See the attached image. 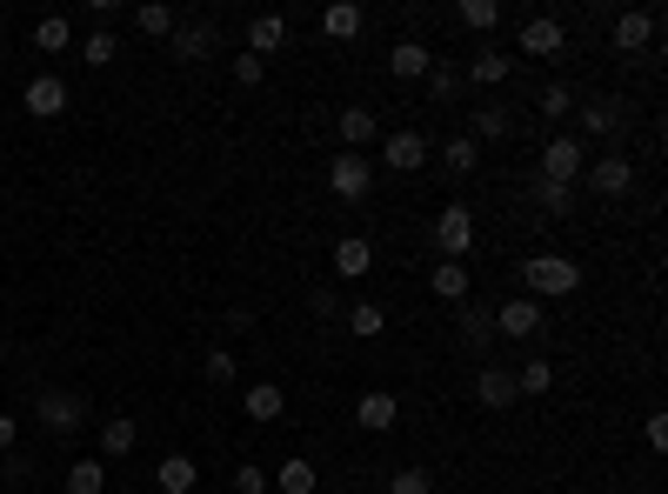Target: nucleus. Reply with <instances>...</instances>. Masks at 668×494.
Segmentation results:
<instances>
[{
	"mask_svg": "<svg viewBox=\"0 0 668 494\" xmlns=\"http://www.w3.org/2000/svg\"><path fill=\"white\" fill-rule=\"evenodd\" d=\"M461 27H475V34H488V27H501V8L494 0H461V14H455Z\"/></svg>",
	"mask_w": 668,
	"mask_h": 494,
	"instance_id": "e433bc0d",
	"label": "nucleus"
},
{
	"mask_svg": "<svg viewBox=\"0 0 668 494\" xmlns=\"http://www.w3.org/2000/svg\"><path fill=\"white\" fill-rule=\"evenodd\" d=\"M327 188H334V201H368L375 194V160L342 147V154L327 160Z\"/></svg>",
	"mask_w": 668,
	"mask_h": 494,
	"instance_id": "7ed1b4c3",
	"label": "nucleus"
},
{
	"mask_svg": "<svg viewBox=\"0 0 668 494\" xmlns=\"http://www.w3.org/2000/svg\"><path fill=\"white\" fill-rule=\"evenodd\" d=\"M60 487H67V494H108V461H94V454H88V461H74Z\"/></svg>",
	"mask_w": 668,
	"mask_h": 494,
	"instance_id": "a878e982",
	"label": "nucleus"
},
{
	"mask_svg": "<svg viewBox=\"0 0 668 494\" xmlns=\"http://www.w3.org/2000/svg\"><path fill=\"white\" fill-rule=\"evenodd\" d=\"M388 494H435V481H428L422 468H401V474L388 481Z\"/></svg>",
	"mask_w": 668,
	"mask_h": 494,
	"instance_id": "79ce46f5",
	"label": "nucleus"
},
{
	"mask_svg": "<svg viewBox=\"0 0 668 494\" xmlns=\"http://www.w3.org/2000/svg\"><path fill=\"white\" fill-rule=\"evenodd\" d=\"M442 168H448V175H475V168H481V147H475L468 134H448V141H442Z\"/></svg>",
	"mask_w": 668,
	"mask_h": 494,
	"instance_id": "cd10ccee",
	"label": "nucleus"
},
{
	"mask_svg": "<svg viewBox=\"0 0 668 494\" xmlns=\"http://www.w3.org/2000/svg\"><path fill=\"white\" fill-rule=\"evenodd\" d=\"M21 108H27L34 121L67 114V80H60V74H34V80H27V94H21Z\"/></svg>",
	"mask_w": 668,
	"mask_h": 494,
	"instance_id": "9b49d317",
	"label": "nucleus"
},
{
	"mask_svg": "<svg viewBox=\"0 0 668 494\" xmlns=\"http://www.w3.org/2000/svg\"><path fill=\"white\" fill-rule=\"evenodd\" d=\"M275 487H281V494H314V487H321V474H314V461H308V454H294V461H281Z\"/></svg>",
	"mask_w": 668,
	"mask_h": 494,
	"instance_id": "c756f323",
	"label": "nucleus"
},
{
	"mask_svg": "<svg viewBox=\"0 0 668 494\" xmlns=\"http://www.w3.org/2000/svg\"><path fill=\"white\" fill-rule=\"evenodd\" d=\"M609 41H615V54H642V47L655 41V14H648V8H628V14H615Z\"/></svg>",
	"mask_w": 668,
	"mask_h": 494,
	"instance_id": "dca6fc26",
	"label": "nucleus"
},
{
	"mask_svg": "<svg viewBox=\"0 0 668 494\" xmlns=\"http://www.w3.org/2000/svg\"><path fill=\"white\" fill-rule=\"evenodd\" d=\"M342 321H348V335H361V341H381L388 335V307H375V301H355Z\"/></svg>",
	"mask_w": 668,
	"mask_h": 494,
	"instance_id": "393cba45",
	"label": "nucleus"
},
{
	"mask_svg": "<svg viewBox=\"0 0 668 494\" xmlns=\"http://www.w3.org/2000/svg\"><path fill=\"white\" fill-rule=\"evenodd\" d=\"M167 47H175V60H208V47H214V27L175 21V34H167Z\"/></svg>",
	"mask_w": 668,
	"mask_h": 494,
	"instance_id": "b1692460",
	"label": "nucleus"
},
{
	"mask_svg": "<svg viewBox=\"0 0 668 494\" xmlns=\"http://www.w3.org/2000/svg\"><path fill=\"white\" fill-rule=\"evenodd\" d=\"M515 54H528V60H561L568 54V27L555 21V14H535V21H522V47Z\"/></svg>",
	"mask_w": 668,
	"mask_h": 494,
	"instance_id": "6e6552de",
	"label": "nucleus"
},
{
	"mask_svg": "<svg viewBox=\"0 0 668 494\" xmlns=\"http://www.w3.org/2000/svg\"><path fill=\"white\" fill-rule=\"evenodd\" d=\"M528 194H535V207H542L548 221H568V214H575V188H555V181H535Z\"/></svg>",
	"mask_w": 668,
	"mask_h": 494,
	"instance_id": "473e14b6",
	"label": "nucleus"
},
{
	"mask_svg": "<svg viewBox=\"0 0 668 494\" xmlns=\"http://www.w3.org/2000/svg\"><path fill=\"white\" fill-rule=\"evenodd\" d=\"M509 134H515V114L509 108H475V134H468L475 147L481 141H509Z\"/></svg>",
	"mask_w": 668,
	"mask_h": 494,
	"instance_id": "7c9ffc66",
	"label": "nucleus"
},
{
	"mask_svg": "<svg viewBox=\"0 0 668 494\" xmlns=\"http://www.w3.org/2000/svg\"><path fill=\"white\" fill-rule=\"evenodd\" d=\"M201 374H208V388H234V381H241V368H234V355H227V348H214V355L201 361Z\"/></svg>",
	"mask_w": 668,
	"mask_h": 494,
	"instance_id": "58836bf2",
	"label": "nucleus"
},
{
	"mask_svg": "<svg viewBox=\"0 0 668 494\" xmlns=\"http://www.w3.org/2000/svg\"><path fill=\"white\" fill-rule=\"evenodd\" d=\"M461 88H468V80H461V67H455V60H435V67H428V94H435V108H448Z\"/></svg>",
	"mask_w": 668,
	"mask_h": 494,
	"instance_id": "2f4dec72",
	"label": "nucleus"
},
{
	"mask_svg": "<svg viewBox=\"0 0 668 494\" xmlns=\"http://www.w3.org/2000/svg\"><path fill=\"white\" fill-rule=\"evenodd\" d=\"M268 487H275V474H268L261 461H241V468H234V494H268Z\"/></svg>",
	"mask_w": 668,
	"mask_h": 494,
	"instance_id": "ea45409f",
	"label": "nucleus"
},
{
	"mask_svg": "<svg viewBox=\"0 0 668 494\" xmlns=\"http://www.w3.org/2000/svg\"><path fill=\"white\" fill-rule=\"evenodd\" d=\"M355 422H361V428H368V435H388V428H394V422H401V401H394V394H388V388H368V394H361V401H355Z\"/></svg>",
	"mask_w": 668,
	"mask_h": 494,
	"instance_id": "2eb2a0df",
	"label": "nucleus"
},
{
	"mask_svg": "<svg viewBox=\"0 0 668 494\" xmlns=\"http://www.w3.org/2000/svg\"><path fill=\"white\" fill-rule=\"evenodd\" d=\"M261 74H268V60H255V54H234V80H241V88H261Z\"/></svg>",
	"mask_w": 668,
	"mask_h": 494,
	"instance_id": "37998d69",
	"label": "nucleus"
},
{
	"mask_svg": "<svg viewBox=\"0 0 668 494\" xmlns=\"http://www.w3.org/2000/svg\"><path fill=\"white\" fill-rule=\"evenodd\" d=\"M455 321H461L468 355H481V348L494 341V307H488V301H461V314H455Z\"/></svg>",
	"mask_w": 668,
	"mask_h": 494,
	"instance_id": "aec40b11",
	"label": "nucleus"
},
{
	"mask_svg": "<svg viewBox=\"0 0 668 494\" xmlns=\"http://www.w3.org/2000/svg\"><path fill=\"white\" fill-rule=\"evenodd\" d=\"M281 41H288V21L281 14H255V21H247V54H255V60H268Z\"/></svg>",
	"mask_w": 668,
	"mask_h": 494,
	"instance_id": "4be33fe9",
	"label": "nucleus"
},
{
	"mask_svg": "<svg viewBox=\"0 0 668 494\" xmlns=\"http://www.w3.org/2000/svg\"><path fill=\"white\" fill-rule=\"evenodd\" d=\"M334 274H342V281L375 274V247H368L361 234H342V240H334Z\"/></svg>",
	"mask_w": 668,
	"mask_h": 494,
	"instance_id": "f3484780",
	"label": "nucleus"
},
{
	"mask_svg": "<svg viewBox=\"0 0 668 494\" xmlns=\"http://www.w3.org/2000/svg\"><path fill=\"white\" fill-rule=\"evenodd\" d=\"M428 288H435L442 301H468V261H442V268L428 274Z\"/></svg>",
	"mask_w": 668,
	"mask_h": 494,
	"instance_id": "72a5a7b5",
	"label": "nucleus"
},
{
	"mask_svg": "<svg viewBox=\"0 0 668 494\" xmlns=\"http://www.w3.org/2000/svg\"><path fill=\"white\" fill-rule=\"evenodd\" d=\"M542 327H548V314H542V301H528V294H515V301L494 307V335H509V341H535Z\"/></svg>",
	"mask_w": 668,
	"mask_h": 494,
	"instance_id": "423d86ee",
	"label": "nucleus"
},
{
	"mask_svg": "<svg viewBox=\"0 0 668 494\" xmlns=\"http://www.w3.org/2000/svg\"><path fill=\"white\" fill-rule=\"evenodd\" d=\"M308 307H314L321 321H342V301H334V288H308Z\"/></svg>",
	"mask_w": 668,
	"mask_h": 494,
	"instance_id": "c03bdc74",
	"label": "nucleus"
},
{
	"mask_svg": "<svg viewBox=\"0 0 668 494\" xmlns=\"http://www.w3.org/2000/svg\"><path fill=\"white\" fill-rule=\"evenodd\" d=\"M428 154H435L428 134H414V127H394V134L381 141V160H388L394 175H422V168H428Z\"/></svg>",
	"mask_w": 668,
	"mask_h": 494,
	"instance_id": "0eeeda50",
	"label": "nucleus"
},
{
	"mask_svg": "<svg viewBox=\"0 0 668 494\" xmlns=\"http://www.w3.org/2000/svg\"><path fill=\"white\" fill-rule=\"evenodd\" d=\"M67 41H74V27H67V21H60V14H47V21H41V27H34V47H41V54H60V47H67Z\"/></svg>",
	"mask_w": 668,
	"mask_h": 494,
	"instance_id": "4c0bfd02",
	"label": "nucleus"
},
{
	"mask_svg": "<svg viewBox=\"0 0 668 494\" xmlns=\"http://www.w3.org/2000/svg\"><path fill=\"white\" fill-rule=\"evenodd\" d=\"M241 407H247V422H281L288 394H281L275 381H247V388H241Z\"/></svg>",
	"mask_w": 668,
	"mask_h": 494,
	"instance_id": "6ab92c4d",
	"label": "nucleus"
},
{
	"mask_svg": "<svg viewBox=\"0 0 668 494\" xmlns=\"http://www.w3.org/2000/svg\"><path fill=\"white\" fill-rule=\"evenodd\" d=\"M194 481H201V468H194L188 454H167V461L154 468V487H160V494H194Z\"/></svg>",
	"mask_w": 668,
	"mask_h": 494,
	"instance_id": "412c9836",
	"label": "nucleus"
},
{
	"mask_svg": "<svg viewBox=\"0 0 668 494\" xmlns=\"http://www.w3.org/2000/svg\"><path fill=\"white\" fill-rule=\"evenodd\" d=\"M642 435H648V448H668V415H661V407L642 422Z\"/></svg>",
	"mask_w": 668,
	"mask_h": 494,
	"instance_id": "a18cd8bd",
	"label": "nucleus"
},
{
	"mask_svg": "<svg viewBox=\"0 0 668 494\" xmlns=\"http://www.w3.org/2000/svg\"><path fill=\"white\" fill-rule=\"evenodd\" d=\"M589 168V147H581L575 134H555L548 147H542V175L535 181H555V188H575V175Z\"/></svg>",
	"mask_w": 668,
	"mask_h": 494,
	"instance_id": "20e7f679",
	"label": "nucleus"
},
{
	"mask_svg": "<svg viewBox=\"0 0 668 494\" xmlns=\"http://www.w3.org/2000/svg\"><path fill=\"white\" fill-rule=\"evenodd\" d=\"M342 147L348 154H368V141H381V121H375V108H342Z\"/></svg>",
	"mask_w": 668,
	"mask_h": 494,
	"instance_id": "a211bd4d",
	"label": "nucleus"
},
{
	"mask_svg": "<svg viewBox=\"0 0 668 494\" xmlns=\"http://www.w3.org/2000/svg\"><path fill=\"white\" fill-rule=\"evenodd\" d=\"M134 441H141V428H134L127 415H114V422H101V454H108V461H121V454H134Z\"/></svg>",
	"mask_w": 668,
	"mask_h": 494,
	"instance_id": "c85d7f7f",
	"label": "nucleus"
},
{
	"mask_svg": "<svg viewBox=\"0 0 668 494\" xmlns=\"http://www.w3.org/2000/svg\"><path fill=\"white\" fill-rule=\"evenodd\" d=\"M114 54H121V41H114V34H101V27L88 34V47H80V60H88V67H108Z\"/></svg>",
	"mask_w": 668,
	"mask_h": 494,
	"instance_id": "a19ab883",
	"label": "nucleus"
},
{
	"mask_svg": "<svg viewBox=\"0 0 668 494\" xmlns=\"http://www.w3.org/2000/svg\"><path fill=\"white\" fill-rule=\"evenodd\" d=\"M581 175H589V188H595L602 201H622V194L635 188V160H628V154H602V160H589Z\"/></svg>",
	"mask_w": 668,
	"mask_h": 494,
	"instance_id": "1a4fd4ad",
	"label": "nucleus"
},
{
	"mask_svg": "<svg viewBox=\"0 0 668 494\" xmlns=\"http://www.w3.org/2000/svg\"><path fill=\"white\" fill-rule=\"evenodd\" d=\"M509 74H515V54L509 47H475L468 67H461V80H475V88H501Z\"/></svg>",
	"mask_w": 668,
	"mask_h": 494,
	"instance_id": "f8f14e48",
	"label": "nucleus"
},
{
	"mask_svg": "<svg viewBox=\"0 0 668 494\" xmlns=\"http://www.w3.org/2000/svg\"><path fill=\"white\" fill-rule=\"evenodd\" d=\"M475 401H481V407H515V401H522V394H515V368L481 361V368H475Z\"/></svg>",
	"mask_w": 668,
	"mask_h": 494,
	"instance_id": "4468645a",
	"label": "nucleus"
},
{
	"mask_svg": "<svg viewBox=\"0 0 668 494\" xmlns=\"http://www.w3.org/2000/svg\"><path fill=\"white\" fill-rule=\"evenodd\" d=\"M522 288H528V301H555V294L581 288V268L568 255H528L522 261Z\"/></svg>",
	"mask_w": 668,
	"mask_h": 494,
	"instance_id": "f257e3e1",
	"label": "nucleus"
},
{
	"mask_svg": "<svg viewBox=\"0 0 668 494\" xmlns=\"http://www.w3.org/2000/svg\"><path fill=\"white\" fill-rule=\"evenodd\" d=\"M14 435H21V422H14V415H0V454H14Z\"/></svg>",
	"mask_w": 668,
	"mask_h": 494,
	"instance_id": "49530a36",
	"label": "nucleus"
},
{
	"mask_svg": "<svg viewBox=\"0 0 668 494\" xmlns=\"http://www.w3.org/2000/svg\"><path fill=\"white\" fill-rule=\"evenodd\" d=\"M428 67H435V47H428V41L408 34V41L388 47V74H394V80H428Z\"/></svg>",
	"mask_w": 668,
	"mask_h": 494,
	"instance_id": "ddd939ff",
	"label": "nucleus"
},
{
	"mask_svg": "<svg viewBox=\"0 0 668 494\" xmlns=\"http://www.w3.org/2000/svg\"><path fill=\"white\" fill-rule=\"evenodd\" d=\"M435 247H442V261H468V247H475V214L461 201H448L435 214Z\"/></svg>",
	"mask_w": 668,
	"mask_h": 494,
	"instance_id": "39448f33",
	"label": "nucleus"
},
{
	"mask_svg": "<svg viewBox=\"0 0 668 494\" xmlns=\"http://www.w3.org/2000/svg\"><path fill=\"white\" fill-rule=\"evenodd\" d=\"M361 27H368V14L355 8V0H334V8L321 14V34H327V41H355Z\"/></svg>",
	"mask_w": 668,
	"mask_h": 494,
	"instance_id": "5701e85b",
	"label": "nucleus"
},
{
	"mask_svg": "<svg viewBox=\"0 0 668 494\" xmlns=\"http://www.w3.org/2000/svg\"><path fill=\"white\" fill-rule=\"evenodd\" d=\"M581 127H589L595 141H615L628 127V101L622 94H595V101H581Z\"/></svg>",
	"mask_w": 668,
	"mask_h": 494,
	"instance_id": "9d476101",
	"label": "nucleus"
},
{
	"mask_svg": "<svg viewBox=\"0 0 668 494\" xmlns=\"http://www.w3.org/2000/svg\"><path fill=\"white\" fill-rule=\"evenodd\" d=\"M34 415H41L47 435H80V428H88V401H80L74 388H41L34 394Z\"/></svg>",
	"mask_w": 668,
	"mask_h": 494,
	"instance_id": "f03ea898",
	"label": "nucleus"
},
{
	"mask_svg": "<svg viewBox=\"0 0 668 494\" xmlns=\"http://www.w3.org/2000/svg\"><path fill=\"white\" fill-rule=\"evenodd\" d=\"M175 8H160V0H141V8H134V27L147 34V41H167V34H175Z\"/></svg>",
	"mask_w": 668,
	"mask_h": 494,
	"instance_id": "bb28decb",
	"label": "nucleus"
},
{
	"mask_svg": "<svg viewBox=\"0 0 668 494\" xmlns=\"http://www.w3.org/2000/svg\"><path fill=\"white\" fill-rule=\"evenodd\" d=\"M535 114H542V121H568V114H575V94L561 88V80H548V88L535 94Z\"/></svg>",
	"mask_w": 668,
	"mask_h": 494,
	"instance_id": "c9c22d12",
	"label": "nucleus"
},
{
	"mask_svg": "<svg viewBox=\"0 0 668 494\" xmlns=\"http://www.w3.org/2000/svg\"><path fill=\"white\" fill-rule=\"evenodd\" d=\"M548 388H555V361L528 355V361L515 368V394H548Z\"/></svg>",
	"mask_w": 668,
	"mask_h": 494,
	"instance_id": "f704fd0d",
	"label": "nucleus"
}]
</instances>
